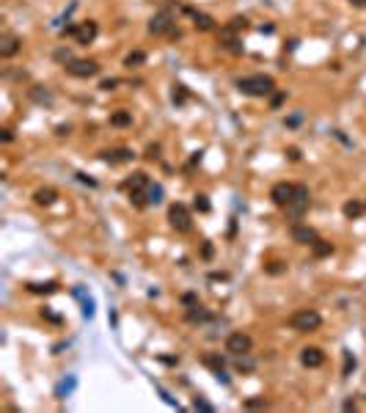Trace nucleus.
<instances>
[{
  "label": "nucleus",
  "mask_w": 366,
  "mask_h": 413,
  "mask_svg": "<svg viewBox=\"0 0 366 413\" xmlns=\"http://www.w3.org/2000/svg\"><path fill=\"white\" fill-rule=\"evenodd\" d=\"M237 88L245 97H270L275 91V83H273V77H267V75H251V77H240Z\"/></svg>",
  "instance_id": "nucleus-1"
},
{
  "label": "nucleus",
  "mask_w": 366,
  "mask_h": 413,
  "mask_svg": "<svg viewBox=\"0 0 366 413\" xmlns=\"http://www.w3.org/2000/svg\"><path fill=\"white\" fill-rule=\"evenodd\" d=\"M289 325L292 330H298V333H311L322 325V317L320 311H314V309H298V311L289 317Z\"/></svg>",
  "instance_id": "nucleus-2"
},
{
  "label": "nucleus",
  "mask_w": 366,
  "mask_h": 413,
  "mask_svg": "<svg viewBox=\"0 0 366 413\" xmlns=\"http://www.w3.org/2000/svg\"><path fill=\"white\" fill-rule=\"evenodd\" d=\"M284 209H286V218H292V221L303 218V215L308 212V187H305V185H295L292 201L284 206Z\"/></svg>",
  "instance_id": "nucleus-3"
},
{
  "label": "nucleus",
  "mask_w": 366,
  "mask_h": 413,
  "mask_svg": "<svg viewBox=\"0 0 366 413\" xmlns=\"http://www.w3.org/2000/svg\"><path fill=\"white\" fill-rule=\"evenodd\" d=\"M168 221H171V226H174L176 231H182V234H187V231L193 229V218H190V209L184 204H171V209H168Z\"/></svg>",
  "instance_id": "nucleus-4"
},
{
  "label": "nucleus",
  "mask_w": 366,
  "mask_h": 413,
  "mask_svg": "<svg viewBox=\"0 0 366 413\" xmlns=\"http://www.w3.org/2000/svg\"><path fill=\"white\" fill-rule=\"evenodd\" d=\"M253 350V339L245 333V330H234V333H229V339H226V352H231V355H243V352H251Z\"/></svg>",
  "instance_id": "nucleus-5"
},
{
  "label": "nucleus",
  "mask_w": 366,
  "mask_h": 413,
  "mask_svg": "<svg viewBox=\"0 0 366 413\" xmlns=\"http://www.w3.org/2000/svg\"><path fill=\"white\" fill-rule=\"evenodd\" d=\"M66 72L75 77H94V75H100V63L91 61V58H72L66 63Z\"/></svg>",
  "instance_id": "nucleus-6"
},
{
  "label": "nucleus",
  "mask_w": 366,
  "mask_h": 413,
  "mask_svg": "<svg viewBox=\"0 0 366 413\" xmlns=\"http://www.w3.org/2000/svg\"><path fill=\"white\" fill-rule=\"evenodd\" d=\"M171 28H174V14H171L168 8H163V11H157V14L152 17V22H149V33H154V36H163V33H171Z\"/></svg>",
  "instance_id": "nucleus-7"
},
{
  "label": "nucleus",
  "mask_w": 366,
  "mask_h": 413,
  "mask_svg": "<svg viewBox=\"0 0 366 413\" xmlns=\"http://www.w3.org/2000/svg\"><path fill=\"white\" fill-rule=\"evenodd\" d=\"M289 234H292V240H295L298 245H314L317 240H320V234H317L311 226H305V223H295Z\"/></svg>",
  "instance_id": "nucleus-8"
},
{
  "label": "nucleus",
  "mask_w": 366,
  "mask_h": 413,
  "mask_svg": "<svg viewBox=\"0 0 366 413\" xmlns=\"http://www.w3.org/2000/svg\"><path fill=\"white\" fill-rule=\"evenodd\" d=\"M22 47V39L14 36V33H3L0 36V58H14Z\"/></svg>",
  "instance_id": "nucleus-9"
},
{
  "label": "nucleus",
  "mask_w": 366,
  "mask_h": 413,
  "mask_svg": "<svg viewBox=\"0 0 366 413\" xmlns=\"http://www.w3.org/2000/svg\"><path fill=\"white\" fill-rule=\"evenodd\" d=\"M292 193H295V185H289V182H278V185H273V190H270V199H273V204L286 206V204L292 201Z\"/></svg>",
  "instance_id": "nucleus-10"
},
{
  "label": "nucleus",
  "mask_w": 366,
  "mask_h": 413,
  "mask_svg": "<svg viewBox=\"0 0 366 413\" xmlns=\"http://www.w3.org/2000/svg\"><path fill=\"white\" fill-rule=\"evenodd\" d=\"M97 33H100V28H97V22H94V20H85V22H80V25H77L75 39L80 41V44H91L94 39H97Z\"/></svg>",
  "instance_id": "nucleus-11"
},
{
  "label": "nucleus",
  "mask_w": 366,
  "mask_h": 413,
  "mask_svg": "<svg viewBox=\"0 0 366 413\" xmlns=\"http://www.w3.org/2000/svg\"><path fill=\"white\" fill-rule=\"evenodd\" d=\"M300 364L308 367V369H317V367L325 364V352H322L320 347H305V350L300 352Z\"/></svg>",
  "instance_id": "nucleus-12"
},
{
  "label": "nucleus",
  "mask_w": 366,
  "mask_h": 413,
  "mask_svg": "<svg viewBox=\"0 0 366 413\" xmlns=\"http://www.w3.org/2000/svg\"><path fill=\"white\" fill-rule=\"evenodd\" d=\"M149 176L143 174V171H135V174L130 176V179H127V182H124V190H130V193H138V190H146V187H149Z\"/></svg>",
  "instance_id": "nucleus-13"
},
{
  "label": "nucleus",
  "mask_w": 366,
  "mask_h": 413,
  "mask_svg": "<svg viewBox=\"0 0 366 413\" xmlns=\"http://www.w3.org/2000/svg\"><path fill=\"white\" fill-rule=\"evenodd\" d=\"M135 154H132V149H110V152H102V160L105 163H130Z\"/></svg>",
  "instance_id": "nucleus-14"
},
{
  "label": "nucleus",
  "mask_w": 366,
  "mask_h": 413,
  "mask_svg": "<svg viewBox=\"0 0 366 413\" xmlns=\"http://www.w3.org/2000/svg\"><path fill=\"white\" fill-rule=\"evenodd\" d=\"M234 369L243 372V375H251L256 369V361L251 358V352H243V355H234Z\"/></svg>",
  "instance_id": "nucleus-15"
},
{
  "label": "nucleus",
  "mask_w": 366,
  "mask_h": 413,
  "mask_svg": "<svg viewBox=\"0 0 366 413\" xmlns=\"http://www.w3.org/2000/svg\"><path fill=\"white\" fill-rule=\"evenodd\" d=\"M55 199H58V193H55L53 187H39V190L33 193V201H36V204H41V206H50Z\"/></svg>",
  "instance_id": "nucleus-16"
},
{
  "label": "nucleus",
  "mask_w": 366,
  "mask_h": 413,
  "mask_svg": "<svg viewBox=\"0 0 366 413\" xmlns=\"http://www.w3.org/2000/svg\"><path fill=\"white\" fill-rule=\"evenodd\" d=\"M130 124H132L130 110H116V113H110V127H130Z\"/></svg>",
  "instance_id": "nucleus-17"
},
{
  "label": "nucleus",
  "mask_w": 366,
  "mask_h": 413,
  "mask_svg": "<svg viewBox=\"0 0 366 413\" xmlns=\"http://www.w3.org/2000/svg\"><path fill=\"white\" fill-rule=\"evenodd\" d=\"M143 63H146V53H143V50H135V53H130L127 58H124V66H127V69L143 66Z\"/></svg>",
  "instance_id": "nucleus-18"
},
{
  "label": "nucleus",
  "mask_w": 366,
  "mask_h": 413,
  "mask_svg": "<svg viewBox=\"0 0 366 413\" xmlns=\"http://www.w3.org/2000/svg\"><path fill=\"white\" fill-rule=\"evenodd\" d=\"M146 201H149V204H160L163 201V185H149V187H146Z\"/></svg>",
  "instance_id": "nucleus-19"
},
{
  "label": "nucleus",
  "mask_w": 366,
  "mask_h": 413,
  "mask_svg": "<svg viewBox=\"0 0 366 413\" xmlns=\"http://www.w3.org/2000/svg\"><path fill=\"white\" fill-rule=\"evenodd\" d=\"M344 215H347V218H361V215H364V204H361V201H347V204H344Z\"/></svg>",
  "instance_id": "nucleus-20"
},
{
  "label": "nucleus",
  "mask_w": 366,
  "mask_h": 413,
  "mask_svg": "<svg viewBox=\"0 0 366 413\" xmlns=\"http://www.w3.org/2000/svg\"><path fill=\"white\" fill-rule=\"evenodd\" d=\"M311 248H314V256H320V259H322V256H330V253H333V245L325 243V240H317Z\"/></svg>",
  "instance_id": "nucleus-21"
},
{
  "label": "nucleus",
  "mask_w": 366,
  "mask_h": 413,
  "mask_svg": "<svg viewBox=\"0 0 366 413\" xmlns=\"http://www.w3.org/2000/svg\"><path fill=\"white\" fill-rule=\"evenodd\" d=\"M187 320H190V322H206V320H209V311L201 309V306H193L190 311H187Z\"/></svg>",
  "instance_id": "nucleus-22"
},
{
  "label": "nucleus",
  "mask_w": 366,
  "mask_h": 413,
  "mask_svg": "<svg viewBox=\"0 0 366 413\" xmlns=\"http://www.w3.org/2000/svg\"><path fill=\"white\" fill-rule=\"evenodd\" d=\"M196 28H199V31H212L215 20L209 14H196Z\"/></svg>",
  "instance_id": "nucleus-23"
},
{
  "label": "nucleus",
  "mask_w": 366,
  "mask_h": 413,
  "mask_svg": "<svg viewBox=\"0 0 366 413\" xmlns=\"http://www.w3.org/2000/svg\"><path fill=\"white\" fill-rule=\"evenodd\" d=\"M204 364L215 369V375H218V372H223V358H218V355H204Z\"/></svg>",
  "instance_id": "nucleus-24"
},
{
  "label": "nucleus",
  "mask_w": 366,
  "mask_h": 413,
  "mask_svg": "<svg viewBox=\"0 0 366 413\" xmlns=\"http://www.w3.org/2000/svg\"><path fill=\"white\" fill-rule=\"evenodd\" d=\"M352 369H355V358H352L350 350H344V375H350Z\"/></svg>",
  "instance_id": "nucleus-25"
},
{
  "label": "nucleus",
  "mask_w": 366,
  "mask_h": 413,
  "mask_svg": "<svg viewBox=\"0 0 366 413\" xmlns=\"http://www.w3.org/2000/svg\"><path fill=\"white\" fill-rule=\"evenodd\" d=\"M28 289L31 292H55V284H44V287L41 284H28Z\"/></svg>",
  "instance_id": "nucleus-26"
},
{
  "label": "nucleus",
  "mask_w": 366,
  "mask_h": 413,
  "mask_svg": "<svg viewBox=\"0 0 366 413\" xmlns=\"http://www.w3.org/2000/svg\"><path fill=\"white\" fill-rule=\"evenodd\" d=\"M72 389H75V380H63L61 386H58V391H55V394H58V397L63 399V394H69Z\"/></svg>",
  "instance_id": "nucleus-27"
},
{
  "label": "nucleus",
  "mask_w": 366,
  "mask_h": 413,
  "mask_svg": "<svg viewBox=\"0 0 366 413\" xmlns=\"http://www.w3.org/2000/svg\"><path fill=\"white\" fill-rule=\"evenodd\" d=\"M182 303H184L187 309H193V306H199V298H196L193 292H187V295H182Z\"/></svg>",
  "instance_id": "nucleus-28"
},
{
  "label": "nucleus",
  "mask_w": 366,
  "mask_h": 413,
  "mask_svg": "<svg viewBox=\"0 0 366 413\" xmlns=\"http://www.w3.org/2000/svg\"><path fill=\"white\" fill-rule=\"evenodd\" d=\"M55 61H61L63 66H66V63L72 61V53H69V50H58V53H55Z\"/></svg>",
  "instance_id": "nucleus-29"
},
{
  "label": "nucleus",
  "mask_w": 366,
  "mask_h": 413,
  "mask_svg": "<svg viewBox=\"0 0 366 413\" xmlns=\"http://www.w3.org/2000/svg\"><path fill=\"white\" fill-rule=\"evenodd\" d=\"M196 209H201V212H209V201H206V196H196Z\"/></svg>",
  "instance_id": "nucleus-30"
},
{
  "label": "nucleus",
  "mask_w": 366,
  "mask_h": 413,
  "mask_svg": "<svg viewBox=\"0 0 366 413\" xmlns=\"http://www.w3.org/2000/svg\"><path fill=\"white\" fill-rule=\"evenodd\" d=\"M176 91H174V102H184V97H187V94H184V85H174Z\"/></svg>",
  "instance_id": "nucleus-31"
},
{
  "label": "nucleus",
  "mask_w": 366,
  "mask_h": 413,
  "mask_svg": "<svg viewBox=\"0 0 366 413\" xmlns=\"http://www.w3.org/2000/svg\"><path fill=\"white\" fill-rule=\"evenodd\" d=\"M116 85H119V80H113V77H110V80H102L100 88H102V91H113Z\"/></svg>",
  "instance_id": "nucleus-32"
},
{
  "label": "nucleus",
  "mask_w": 366,
  "mask_h": 413,
  "mask_svg": "<svg viewBox=\"0 0 366 413\" xmlns=\"http://www.w3.org/2000/svg\"><path fill=\"white\" fill-rule=\"evenodd\" d=\"M284 100H286V94H284V91H278V94L273 91V107H278V105H281Z\"/></svg>",
  "instance_id": "nucleus-33"
},
{
  "label": "nucleus",
  "mask_w": 366,
  "mask_h": 413,
  "mask_svg": "<svg viewBox=\"0 0 366 413\" xmlns=\"http://www.w3.org/2000/svg\"><path fill=\"white\" fill-rule=\"evenodd\" d=\"M77 179H80V182H85V185H91V187H97V179H88L85 174H77Z\"/></svg>",
  "instance_id": "nucleus-34"
},
{
  "label": "nucleus",
  "mask_w": 366,
  "mask_h": 413,
  "mask_svg": "<svg viewBox=\"0 0 366 413\" xmlns=\"http://www.w3.org/2000/svg\"><path fill=\"white\" fill-rule=\"evenodd\" d=\"M196 408H199V411H212V405L204 402V399H196Z\"/></svg>",
  "instance_id": "nucleus-35"
},
{
  "label": "nucleus",
  "mask_w": 366,
  "mask_h": 413,
  "mask_svg": "<svg viewBox=\"0 0 366 413\" xmlns=\"http://www.w3.org/2000/svg\"><path fill=\"white\" fill-rule=\"evenodd\" d=\"M281 262H273V265H270V268H267V273H281Z\"/></svg>",
  "instance_id": "nucleus-36"
},
{
  "label": "nucleus",
  "mask_w": 366,
  "mask_h": 413,
  "mask_svg": "<svg viewBox=\"0 0 366 413\" xmlns=\"http://www.w3.org/2000/svg\"><path fill=\"white\" fill-rule=\"evenodd\" d=\"M245 405H248V408H262V405H264V399H248Z\"/></svg>",
  "instance_id": "nucleus-37"
},
{
  "label": "nucleus",
  "mask_w": 366,
  "mask_h": 413,
  "mask_svg": "<svg viewBox=\"0 0 366 413\" xmlns=\"http://www.w3.org/2000/svg\"><path fill=\"white\" fill-rule=\"evenodd\" d=\"M14 141V132L11 130H3V144H11Z\"/></svg>",
  "instance_id": "nucleus-38"
},
{
  "label": "nucleus",
  "mask_w": 366,
  "mask_h": 413,
  "mask_svg": "<svg viewBox=\"0 0 366 413\" xmlns=\"http://www.w3.org/2000/svg\"><path fill=\"white\" fill-rule=\"evenodd\" d=\"M157 152H160V146H149V154H146V157H152V160H154V157H157Z\"/></svg>",
  "instance_id": "nucleus-39"
},
{
  "label": "nucleus",
  "mask_w": 366,
  "mask_h": 413,
  "mask_svg": "<svg viewBox=\"0 0 366 413\" xmlns=\"http://www.w3.org/2000/svg\"><path fill=\"white\" fill-rule=\"evenodd\" d=\"M209 256H212V245L206 243V245H204V259H209Z\"/></svg>",
  "instance_id": "nucleus-40"
},
{
  "label": "nucleus",
  "mask_w": 366,
  "mask_h": 413,
  "mask_svg": "<svg viewBox=\"0 0 366 413\" xmlns=\"http://www.w3.org/2000/svg\"><path fill=\"white\" fill-rule=\"evenodd\" d=\"M350 3H352L355 8H366V0H350Z\"/></svg>",
  "instance_id": "nucleus-41"
}]
</instances>
